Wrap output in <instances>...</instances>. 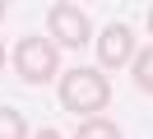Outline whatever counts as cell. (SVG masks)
Returning <instances> with one entry per match:
<instances>
[{
	"instance_id": "2",
	"label": "cell",
	"mask_w": 153,
	"mask_h": 139,
	"mask_svg": "<svg viewBox=\"0 0 153 139\" xmlns=\"http://www.w3.org/2000/svg\"><path fill=\"white\" fill-rule=\"evenodd\" d=\"M14 74H19L23 83H51L60 74V51L47 42V37H19V46H14Z\"/></svg>"
},
{
	"instance_id": "6",
	"label": "cell",
	"mask_w": 153,
	"mask_h": 139,
	"mask_svg": "<svg viewBox=\"0 0 153 139\" xmlns=\"http://www.w3.org/2000/svg\"><path fill=\"white\" fill-rule=\"evenodd\" d=\"M0 139H33V130H28V120H23V111L0 107Z\"/></svg>"
},
{
	"instance_id": "1",
	"label": "cell",
	"mask_w": 153,
	"mask_h": 139,
	"mask_svg": "<svg viewBox=\"0 0 153 139\" xmlns=\"http://www.w3.org/2000/svg\"><path fill=\"white\" fill-rule=\"evenodd\" d=\"M60 107L74 111V116H102L107 102H111V83H107L102 70H88V65H74V70L60 74V88H56Z\"/></svg>"
},
{
	"instance_id": "10",
	"label": "cell",
	"mask_w": 153,
	"mask_h": 139,
	"mask_svg": "<svg viewBox=\"0 0 153 139\" xmlns=\"http://www.w3.org/2000/svg\"><path fill=\"white\" fill-rule=\"evenodd\" d=\"M0 19H5V0H0Z\"/></svg>"
},
{
	"instance_id": "9",
	"label": "cell",
	"mask_w": 153,
	"mask_h": 139,
	"mask_svg": "<svg viewBox=\"0 0 153 139\" xmlns=\"http://www.w3.org/2000/svg\"><path fill=\"white\" fill-rule=\"evenodd\" d=\"M5 56H10V51H5V42H0V70H5Z\"/></svg>"
},
{
	"instance_id": "4",
	"label": "cell",
	"mask_w": 153,
	"mask_h": 139,
	"mask_svg": "<svg viewBox=\"0 0 153 139\" xmlns=\"http://www.w3.org/2000/svg\"><path fill=\"white\" fill-rule=\"evenodd\" d=\"M134 51V33L125 23H107L102 33H97V65L102 70H116V65H125Z\"/></svg>"
},
{
	"instance_id": "7",
	"label": "cell",
	"mask_w": 153,
	"mask_h": 139,
	"mask_svg": "<svg viewBox=\"0 0 153 139\" xmlns=\"http://www.w3.org/2000/svg\"><path fill=\"white\" fill-rule=\"evenodd\" d=\"M134 88H139V93H153V51H149V46L134 51Z\"/></svg>"
},
{
	"instance_id": "5",
	"label": "cell",
	"mask_w": 153,
	"mask_h": 139,
	"mask_svg": "<svg viewBox=\"0 0 153 139\" xmlns=\"http://www.w3.org/2000/svg\"><path fill=\"white\" fill-rule=\"evenodd\" d=\"M74 139H125V135H121V125H116V120L88 116L84 125H74Z\"/></svg>"
},
{
	"instance_id": "3",
	"label": "cell",
	"mask_w": 153,
	"mask_h": 139,
	"mask_svg": "<svg viewBox=\"0 0 153 139\" xmlns=\"http://www.w3.org/2000/svg\"><path fill=\"white\" fill-rule=\"evenodd\" d=\"M47 42L56 46H65V51H84L88 42H93V23H88V14L79 5H51L47 9Z\"/></svg>"
},
{
	"instance_id": "8",
	"label": "cell",
	"mask_w": 153,
	"mask_h": 139,
	"mask_svg": "<svg viewBox=\"0 0 153 139\" xmlns=\"http://www.w3.org/2000/svg\"><path fill=\"white\" fill-rule=\"evenodd\" d=\"M33 139H60V130H37Z\"/></svg>"
}]
</instances>
